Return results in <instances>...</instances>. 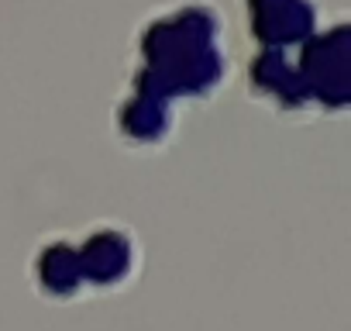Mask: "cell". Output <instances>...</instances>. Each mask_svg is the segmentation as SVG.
I'll return each instance as SVG.
<instances>
[{"mask_svg":"<svg viewBox=\"0 0 351 331\" xmlns=\"http://www.w3.org/2000/svg\"><path fill=\"white\" fill-rule=\"evenodd\" d=\"M80 266L86 286L121 290L138 273V242L124 228L100 225L80 242Z\"/></svg>","mask_w":351,"mask_h":331,"instance_id":"6da1fadb","label":"cell"},{"mask_svg":"<svg viewBox=\"0 0 351 331\" xmlns=\"http://www.w3.org/2000/svg\"><path fill=\"white\" fill-rule=\"evenodd\" d=\"M35 286L49 300H73L86 290L83 266H80V245L73 238H52L38 249L32 266Z\"/></svg>","mask_w":351,"mask_h":331,"instance_id":"7a4b0ae2","label":"cell"},{"mask_svg":"<svg viewBox=\"0 0 351 331\" xmlns=\"http://www.w3.org/2000/svg\"><path fill=\"white\" fill-rule=\"evenodd\" d=\"M252 25L258 38H282L306 35L313 25V4L310 0H248Z\"/></svg>","mask_w":351,"mask_h":331,"instance_id":"3957f363","label":"cell"}]
</instances>
